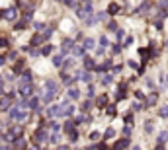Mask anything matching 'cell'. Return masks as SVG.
Masks as SVG:
<instances>
[{"label": "cell", "mask_w": 168, "mask_h": 150, "mask_svg": "<svg viewBox=\"0 0 168 150\" xmlns=\"http://www.w3.org/2000/svg\"><path fill=\"white\" fill-rule=\"evenodd\" d=\"M63 111H61V105H51L49 109H47V115L49 117H57V115H61Z\"/></svg>", "instance_id": "obj_1"}, {"label": "cell", "mask_w": 168, "mask_h": 150, "mask_svg": "<svg viewBox=\"0 0 168 150\" xmlns=\"http://www.w3.org/2000/svg\"><path fill=\"white\" fill-rule=\"evenodd\" d=\"M68 97H70V99H78L80 97L78 88H70V90H68Z\"/></svg>", "instance_id": "obj_2"}, {"label": "cell", "mask_w": 168, "mask_h": 150, "mask_svg": "<svg viewBox=\"0 0 168 150\" xmlns=\"http://www.w3.org/2000/svg\"><path fill=\"white\" fill-rule=\"evenodd\" d=\"M6 18H8V20H16V18H18V10H16V8H10V10L6 12Z\"/></svg>", "instance_id": "obj_3"}, {"label": "cell", "mask_w": 168, "mask_h": 150, "mask_svg": "<svg viewBox=\"0 0 168 150\" xmlns=\"http://www.w3.org/2000/svg\"><path fill=\"white\" fill-rule=\"evenodd\" d=\"M53 97H55V92H45V96H43V101H45V103H49V101H51Z\"/></svg>", "instance_id": "obj_4"}, {"label": "cell", "mask_w": 168, "mask_h": 150, "mask_svg": "<svg viewBox=\"0 0 168 150\" xmlns=\"http://www.w3.org/2000/svg\"><path fill=\"white\" fill-rule=\"evenodd\" d=\"M84 49H92L94 47V39H84V45H82Z\"/></svg>", "instance_id": "obj_5"}, {"label": "cell", "mask_w": 168, "mask_h": 150, "mask_svg": "<svg viewBox=\"0 0 168 150\" xmlns=\"http://www.w3.org/2000/svg\"><path fill=\"white\" fill-rule=\"evenodd\" d=\"M53 64H55V66H61V64H63V57H61V55L53 57Z\"/></svg>", "instance_id": "obj_6"}, {"label": "cell", "mask_w": 168, "mask_h": 150, "mask_svg": "<svg viewBox=\"0 0 168 150\" xmlns=\"http://www.w3.org/2000/svg\"><path fill=\"white\" fill-rule=\"evenodd\" d=\"M27 105L31 107V109H37V105H39V99H35V97H33V99H29V101H27Z\"/></svg>", "instance_id": "obj_7"}, {"label": "cell", "mask_w": 168, "mask_h": 150, "mask_svg": "<svg viewBox=\"0 0 168 150\" xmlns=\"http://www.w3.org/2000/svg\"><path fill=\"white\" fill-rule=\"evenodd\" d=\"M72 53L76 55V57H80V55H84V47H74V49H72Z\"/></svg>", "instance_id": "obj_8"}, {"label": "cell", "mask_w": 168, "mask_h": 150, "mask_svg": "<svg viewBox=\"0 0 168 150\" xmlns=\"http://www.w3.org/2000/svg\"><path fill=\"white\" fill-rule=\"evenodd\" d=\"M84 63H86V68H96V64H94V61H92V59H84Z\"/></svg>", "instance_id": "obj_9"}, {"label": "cell", "mask_w": 168, "mask_h": 150, "mask_svg": "<svg viewBox=\"0 0 168 150\" xmlns=\"http://www.w3.org/2000/svg\"><path fill=\"white\" fill-rule=\"evenodd\" d=\"M168 139V133H160V137H158V142H166Z\"/></svg>", "instance_id": "obj_10"}, {"label": "cell", "mask_w": 168, "mask_h": 150, "mask_svg": "<svg viewBox=\"0 0 168 150\" xmlns=\"http://www.w3.org/2000/svg\"><path fill=\"white\" fill-rule=\"evenodd\" d=\"M160 117H168V105H164L160 109Z\"/></svg>", "instance_id": "obj_11"}, {"label": "cell", "mask_w": 168, "mask_h": 150, "mask_svg": "<svg viewBox=\"0 0 168 150\" xmlns=\"http://www.w3.org/2000/svg\"><path fill=\"white\" fill-rule=\"evenodd\" d=\"M41 53H43V55H49V53H51V45H45L43 49H41Z\"/></svg>", "instance_id": "obj_12"}, {"label": "cell", "mask_w": 168, "mask_h": 150, "mask_svg": "<svg viewBox=\"0 0 168 150\" xmlns=\"http://www.w3.org/2000/svg\"><path fill=\"white\" fill-rule=\"evenodd\" d=\"M117 10H119V6H117V4H112V6H110V14H115Z\"/></svg>", "instance_id": "obj_13"}, {"label": "cell", "mask_w": 168, "mask_h": 150, "mask_svg": "<svg viewBox=\"0 0 168 150\" xmlns=\"http://www.w3.org/2000/svg\"><path fill=\"white\" fill-rule=\"evenodd\" d=\"M102 82H104V84L108 86V84H112V76L108 74V76H104V80H102Z\"/></svg>", "instance_id": "obj_14"}, {"label": "cell", "mask_w": 168, "mask_h": 150, "mask_svg": "<svg viewBox=\"0 0 168 150\" xmlns=\"http://www.w3.org/2000/svg\"><path fill=\"white\" fill-rule=\"evenodd\" d=\"M145 125H147V127H145V131H147V133H151V131H153V123H151V121H147Z\"/></svg>", "instance_id": "obj_15"}, {"label": "cell", "mask_w": 168, "mask_h": 150, "mask_svg": "<svg viewBox=\"0 0 168 150\" xmlns=\"http://www.w3.org/2000/svg\"><path fill=\"white\" fill-rule=\"evenodd\" d=\"M113 135H115V131H113V129H110V131H108V133H106V139H112Z\"/></svg>", "instance_id": "obj_16"}, {"label": "cell", "mask_w": 168, "mask_h": 150, "mask_svg": "<svg viewBox=\"0 0 168 150\" xmlns=\"http://www.w3.org/2000/svg\"><path fill=\"white\" fill-rule=\"evenodd\" d=\"M100 45H102V47H106V45H108V37H106V35L100 39Z\"/></svg>", "instance_id": "obj_17"}, {"label": "cell", "mask_w": 168, "mask_h": 150, "mask_svg": "<svg viewBox=\"0 0 168 150\" xmlns=\"http://www.w3.org/2000/svg\"><path fill=\"white\" fill-rule=\"evenodd\" d=\"M72 111H74V107H67L65 109V115H72Z\"/></svg>", "instance_id": "obj_18"}, {"label": "cell", "mask_w": 168, "mask_h": 150, "mask_svg": "<svg viewBox=\"0 0 168 150\" xmlns=\"http://www.w3.org/2000/svg\"><path fill=\"white\" fill-rule=\"evenodd\" d=\"M82 80H84V82H88V80H90V74H88V72H82Z\"/></svg>", "instance_id": "obj_19"}, {"label": "cell", "mask_w": 168, "mask_h": 150, "mask_svg": "<svg viewBox=\"0 0 168 150\" xmlns=\"http://www.w3.org/2000/svg\"><path fill=\"white\" fill-rule=\"evenodd\" d=\"M65 4H67V6H76V2H74V0H65Z\"/></svg>", "instance_id": "obj_20"}, {"label": "cell", "mask_w": 168, "mask_h": 150, "mask_svg": "<svg viewBox=\"0 0 168 150\" xmlns=\"http://www.w3.org/2000/svg\"><path fill=\"white\" fill-rule=\"evenodd\" d=\"M108 27H110V29H115L117 25H115V21H110V23H108Z\"/></svg>", "instance_id": "obj_21"}, {"label": "cell", "mask_w": 168, "mask_h": 150, "mask_svg": "<svg viewBox=\"0 0 168 150\" xmlns=\"http://www.w3.org/2000/svg\"><path fill=\"white\" fill-rule=\"evenodd\" d=\"M0 86H2V76H0Z\"/></svg>", "instance_id": "obj_22"}]
</instances>
